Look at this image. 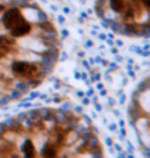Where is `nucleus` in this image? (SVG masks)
I'll return each instance as SVG.
<instances>
[{
  "mask_svg": "<svg viewBox=\"0 0 150 158\" xmlns=\"http://www.w3.org/2000/svg\"><path fill=\"white\" fill-rule=\"evenodd\" d=\"M91 121L66 108H35L0 123V157H102Z\"/></svg>",
  "mask_w": 150,
  "mask_h": 158,
  "instance_id": "nucleus-2",
  "label": "nucleus"
},
{
  "mask_svg": "<svg viewBox=\"0 0 150 158\" xmlns=\"http://www.w3.org/2000/svg\"><path fill=\"white\" fill-rule=\"evenodd\" d=\"M94 9L110 31L130 39H147L149 0H94Z\"/></svg>",
  "mask_w": 150,
  "mask_h": 158,
  "instance_id": "nucleus-3",
  "label": "nucleus"
},
{
  "mask_svg": "<svg viewBox=\"0 0 150 158\" xmlns=\"http://www.w3.org/2000/svg\"><path fill=\"white\" fill-rule=\"evenodd\" d=\"M59 55L56 25L35 0H0V108L44 83Z\"/></svg>",
  "mask_w": 150,
  "mask_h": 158,
  "instance_id": "nucleus-1",
  "label": "nucleus"
},
{
  "mask_svg": "<svg viewBox=\"0 0 150 158\" xmlns=\"http://www.w3.org/2000/svg\"><path fill=\"white\" fill-rule=\"evenodd\" d=\"M130 124L137 134L138 145L143 152L147 155L149 149V78L144 77L143 81L131 96L128 105Z\"/></svg>",
  "mask_w": 150,
  "mask_h": 158,
  "instance_id": "nucleus-4",
  "label": "nucleus"
}]
</instances>
